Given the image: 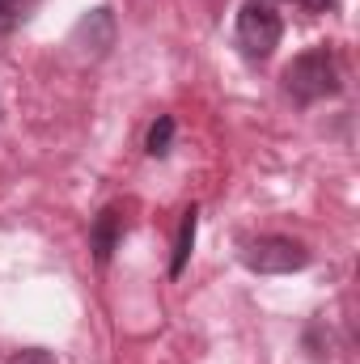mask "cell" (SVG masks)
Returning <instances> with one entry per match:
<instances>
[{
	"label": "cell",
	"mask_w": 360,
	"mask_h": 364,
	"mask_svg": "<svg viewBox=\"0 0 360 364\" xmlns=\"http://www.w3.org/2000/svg\"><path fill=\"white\" fill-rule=\"evenodd\" d=\"M284 38V17L275 13V0H246L238 13V47L246 60H268Z\"/></svg>",
	"instance_id": "2"
},
{
	"label": "cell",
	"mask_w": 360,
	"mask_h": 364,
	"mask_svg": "<svg viewBox=\"0 0 360 364\" xmlns=\"http://www.w3.org/2000/svg\"><path fill=\"white\" fill-rule=\"evenodd\" d=\"M242 263L259 275H288L309 263V250L301 242H292V237L268 233V237H255V242L242 246Z\"/></svg>",
	"instance_id": "3"
},
{
	"label": "cell",
	"mask_w": 360,
	"mask_h": 364,
	"mask_svg": "<svg viewBox=\"0 0 360 364\" xmlns=\"http://www.w3.org/2000/svg\"><path fill=\"white\" fill-rule=\"evenodd\" d=\"M9 364H55V360H51V356H47L43 348H30V352H21V356H13Z\"/></svg>",
	"instance_id": "8"
},
{
	"label": "cell",
	"mask_w": 360,
	"mask_h": 364,
	"mask_svg": "<svg viewBox=\"0 0 360 364\" xmlns=\"http://www.w3.org/2000/svg\"><path fill=\"white\" fill-rule=\"evenodd\" d=\"M170 144H174V119H170V114H157V123L149 127L144 149H149V157H166Z\"/></svg>",
	"instance_id": "7"
},
{
	"label": "cell",
	"mask_w": 360,
	"mask_h": 364,
	"mask_svg": "<svg viewBox=\"0 0 360 364\" xmlns=\"http://www.w3.org/2000/svg\"><path fill=\"white\" fill-rule=\"evenodd\" d=\"M34 9H38V0H0V34L21 30L34 17Z\"/></svg>",
	"instance_id": "6"
},
{
	"label": "cell",
	"mask_w": 360,
	"mask_h": 364,
	"mask_svg": "<svg viewBox=\"0 0 360 364\" xmlns=\"http://www.w3.org/2000/svg\"><path fill=\"white\" fill-rule=\"evenodd\" d=\"M195 229H199V208H186L179 225V237H174V259H170V275H182L191 250H195Z\"/></svg>",
	"instance_id": "5"
},
{
	"label": "cell",
	"mask_w": 360,
	"mask_h": 364,
	"mask_svg": "<svg viewBox=\"0 0 360 364\" xmlns=\"http://www.w3.org/2000/svg\"><path fill=\"white\" fill-rule=\"evenodd\" d=\"M123 229H127L123 208H102V212H97V220H93V229H90V246H93V259H97L102 267H106V263H110V255L119 250Z\"/></svg>",
	"instance_id": "4"
},
{
	"label": "cell",
	"mask_w": 360,
	"mask_h": 364,
	"mask_svg": "<svg viewBox=\"0 0 360 364\" xmlns=\"http://www.w3.org/2000/svg\"><path fill=\"white\" fill-rule=\"evenodd\" d=\"M284 4H297V9H305V13H331V9H335V0H284Z\"/></svg>",
	"instance_id": "9"
},
{
	"label": "cell",
	"mask_w": 360,
	"mask_h": 364,
	"mask_svg": "<svg viewBox=\"0 0 360 364\" xmlns=\"http://www.w3.org/2000/svg\"><path fill=\"white\" fill-rule=\"evenodd\" d=\"M284 90H288L292 102H301V106L339 93V64H335V51H331V47H309V51H301V55L284 68Z\"/></svg>",
	"instance_id": "1"
}]
</instances>
